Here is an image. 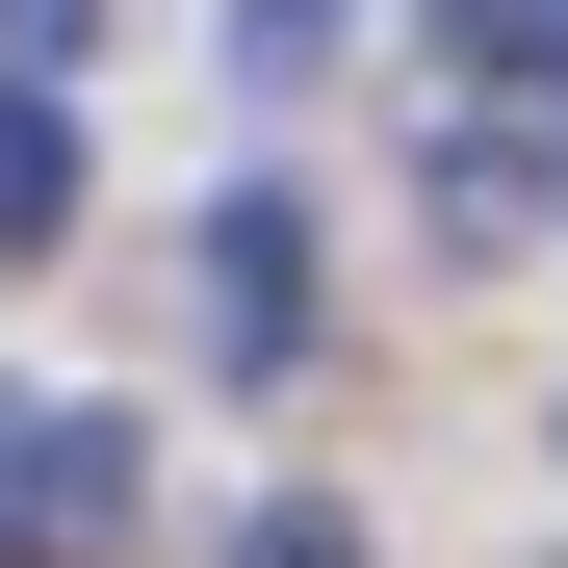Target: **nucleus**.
<instances>
[{"instance_id":"1","label":"nucleus","mask_w":568,"mask_h":568,"mask_svg":"<svg viewBox=\"0 0 568 568\" xmlns=\"http://www.w3.org/2000/svg\"><path fill=\"white\" fill-rule=\"evenodd\" d=\"M130 542V414H0V568H104Z\"/></svg>"},{"instance_id":"2","label":"nucleus","mask_w":568,"mask_h":568,"mask_svg":"<svg viewBox=\"0 0 568 568\" xmlns=\"http://www.w3.org/2000/svg\"><path fill=\"white\" fill-rule=\"evenodd\" d=\"M207 362H311V207H207Z\"/></svg>"},{"instance_id":"3","label":"nucleus","mask_w":568,"mask_h":568,"mask_svg":"<svg viewBox=\"0 0 568 568\" xmlns=\"http://www.w3.org/2000/svg\"><path fill=\"white\" fill-rule=\"evenodd\" d=\"M439 78H568V0H414Z\"/></svg>"},{"instance_id":"4","label":"nucleus","mask_w":568,"mask_h":568,"mask_svg":"<svg viewBox=\"0 0 568 568\" xmlns=\"http://www.w3.org/2000/svg\"><path fill=\"white\" fill-rule=\"evenodd\" d=\"M52 207H78V130H52V104H0V233H52Z\"/></svg>"},{"instance_id":"5","label":"nucleus","mask_w":568,"mask_h":568,"mask_svg":"<svg viewBox=\"0 0 568 568\" xmlns=\"http://www.w3.org/2000/svg\"><path fill=\"white\" fill-rule=\"evenodd\" d=\"M233 568H362V517H336V491H284V517H233Z\"/></svg>"},{"instance_id":"6","label":"nucleus","mask_w":568,"mask_h":568,"mask_svg":"<svg viewBox=\"0 0 568 568\" xmlns=\"http://www.w3.org/2000/svg\"><path fill=\"white\" fill-rule=\"evenodd\" d=\"M311 27H336V0H233V78H311Z\"/></svg>"}]
</instances>
